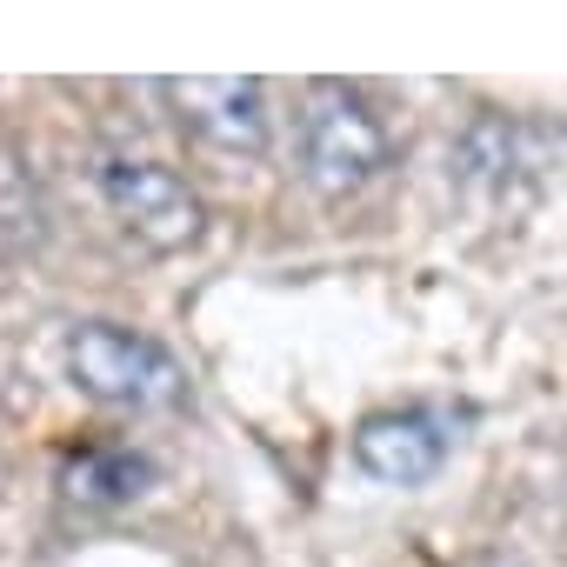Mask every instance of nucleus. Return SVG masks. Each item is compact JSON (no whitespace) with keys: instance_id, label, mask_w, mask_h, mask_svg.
Wrapping results in <instances>:
<instances>
[{"instance_id":"nucleus-4","label":"nucleus","mask_w":567,"mask_h":567,"mask_svg":"<svg viewBox=\"0 0 567 567\" xmlns=\"http://www.w3.org/2000/svg\"><path fill=\"white\" fill-rule=\"evenodd\" d=\"M174 121L187 141H200L207 154H267L274 114H267V87L247 74H194V81H167Z\"/></svg>"},{"instance_id":"nucleus-6","label":"nucleus","mask_w":567,"mask_h":567,"mask_svg":"<svg viewBox=\"0 0 567 567\" xmlns=\"http://www.w3.org/2000/svg\"><path fill=\"white\" fill-rule=\"evenodd\" d=\"M141 481H147V461H134V454H87L74 467V494L81 501H134Z\"/></svg>"},{"instance_id":"nucleus-3","label":"nucleus","mask_w":567,"mask_h":567,"mask_svg":"<svg viewBox=\"0 0 567 567\" xmlns=\"http://www.w3.org/2000/svg\"><path fill=\"white\" fill-rule=\"evenodd\" d=\"M101 194H107V207L121 214V227H127L147 254H181V247H194L200 227H207L200 194H194L174 167H161V161L114 154V161L101 167Z\"/></svg>"},{"instance_id":"nucleus-1","label":"nucleus","mask_w":567,"mask_h":567,"mask_svg":"<svg viewBox=\"0 0 567 567\" xmlns=\"http://www.w3.org/2000/svg\"><path fill=\"white\" fill-rule=\"evenodd\" d=\"M68 361V381L101 401V408H127V414H161V408H181L187 401V374L181 361L154 341V334H134L121 321H81L61 348Z\"/></svg>"},{"instance_id":"nucleus-2","label":"nucleus","mask_w":567,"mask_h":567,"mask_svg":"<svg viewBox=\"0 0 567 567\" xmlns=\"http://www.w3.org/2000/svg\"><path fill=\"white\" fill-rule=\"evenodd\" d=\"M295 147H301V181L321 200H348L388 167V127H381L374 101L348 81H321L301 101Z\"/></svg>"},{"instance_id":"nucleus-5","label":"nucleus","mask_w":567,"mask_h":567,"mask_svg":"<svg viewBox=\"0 0 567 567\" xmlns=\"http://www.w3.org/2000/svg\"><path fill=\"white\" fill-rule=\"evenodd\" d=\"M454 454V421L434 408H394V414H368L354 434V461L361 474H374L381 487H421L447 467Z\"/></svg>"}]
</instances>
